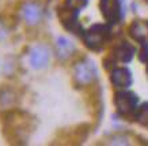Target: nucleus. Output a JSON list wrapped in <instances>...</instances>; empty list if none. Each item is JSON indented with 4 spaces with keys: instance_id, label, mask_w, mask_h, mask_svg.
I'll return each instance as SVG.
<instances>
[{
    "instance_id": "obj_4",
    "label": "nucleus",
    "mask_w": 148,
    "mask_h": 146,
    "mask_svg": "<svg viewBox=\"0 0 148 146\" xmlns=\"http://www.w3.org/2000/svg\"><path fill=\"white\" fill-rule=\"evenodd\" d=\"M113 102L117 115L126 120H133L136 111L139 108V97L136 93L128 89H118L114 93Z\"/></svg>"
},
{
    "instance_id": "obj_15",
    "label": "nucleus",
    "mask_w": 148,
    "mask_h": 146,
    "mask_svg": "<svg viewBox=\"0 0 148 146\" xmlns=\"http://www.w3.org/2000/svg\"><path fill=\"white\" fill-rule=\"evenodd\" d=\"M133 120L136 123H139L140 126L148 128V102H143L139 105Z\"/></svg>"
},
{
    "instance_id": "obj_20",
    "label": "nucleus",
    "mask_w": 148,
    "mask_h": 146,
    "mask_svg": "<svg viewBox=\"0 0 148 146\" xmlns=\"http://www.w3.org/2000/svg\"><path fill=\"white\" fill-rule=\"evenodd\" d=\"M64 3H65V4L72 6V3H73V0H64Z\"/></svg>"
},
{
    "instance_id": "obj_5",
    "label": "nucleus",
    "mask_w": 148,
    "mask_h": 146,
    "mask_svg": "<svg viewBox=\"0 0 148 146\" xmlns=\"http://www.w3.org/2000/svg\"><path fill=\"white\" fill-rule=\"evenodd\" d=\"M79 12H80V10L76 8L75 6H69L65 3L63 6H58L56 10L58 22L61 23V26L67 32L72 33L77 37H82L86 29H83L82 23L79 22Z\"/></svg>"
},
{
    "instance_id": "obj_9",
    "label": "nucleus",
    "mask_w": 148,
    "mask_h": 146,
    "mask_svg": "<svg viewBox=\"0 0 148 146\" xmlns=\"http://www.w3.org/2000/svg\"><path fill=\"white\" fill-rule=\"evenodd\" d=\"M21 96L18 90L11 85L1 83L0 85V112L19 108Z\"/></svg>"
},
{
    "instance_id": "obj_7",
    "label": "nucleus",
    "mask_w": 148,
    "mask_h": 146,
    "mask_svg": "<svg viewBox=\"0 0 148 146\" xmlns=\"http://www.w3.org/2000/svg\"><path fill=\"white\" fill-rule=\"evenodd\" d=\"M19 17L27 28H38L45 19V8L40 1L26 0L19 7Z\"/></svg>"
},
{
    "instance_id": "obj_13",
    "label": "nucleus",
    "mask_w": 148,
    "mask_h": 146,
    "mask_svg": "<svg viewBox=\"0 0 148 146\" xmlns=\"http://www.w3.org/2000/svg\"><path fill=\"white\" fill-rule=\"evenodd\" d=\"M128 34L133 41L144 44L148 40V21L135 19L128 26Z\"/></svg>"
},
{
    "instance_id": "obj_2",
    "label": "nucleus",
    "mask_w": 148,
    "mask_h": 146,
    "mask_svg": "<svg viewBox=\"0 0 148 146\" xmlns=\"http://www.w3.org/2000/svg\"><path fill=\"white\" fill-rule=\"evenodd\" d=\"M82 41L87 49L92 52H102L103 48L112 41L113 29L110 23H94L82 34Z\"/></svg>"
},
{
    "instance_id": "obj_12",
    "label": "nucleus",
    "mask_w": 148,
    "mask_h": 146,
    "mask_svg": "<svg viewBox=\"0 0 148 146\" xmlns=\"http://www.w3.org/2000/svg\"><path fill=\"white\" fill-rule=\"evenodd\" d=\"M76 53V45L65 36H58L54 41V55L60 62H67Z\"/></svg>"
},
{
    "instance_id": "obj_8",
    "label": "nucleus",
    "mask_w": 148,
    "mask_h": 146,
    "mask_svg": "<svg viewBox=\"0 0 148 146\" xmlns=\"http://www.w3.org/2000/svg\"><path fill=\"white\" fill-rule=\"evenodd\" d=\"M99 10L106 22L117 25L125 17V0H99Z\"/></svg>"
},
{
    "instance_id": "obj_19",
    "label": "nucleus",
    "mask_w": 148,
    "mask_h": 146,
    "mask_svg": "<svg viewBox=\"0 0 148 146\" xmlns=\"http://www.w3.org/2000/svg\"><path fill=\"white\" fill-rule=\"evenodd\" d=\"M87 4H88V0H73L72 3V6H75L79 10H83L84 7H87Z\"/></svg>"
},
{
    "instance_id": "obj_17",
    "label": "nucleus",
    "mask_w": 148,
    "mask_h": 146,
    "mask_svg": "<svg viewBox=\"0 0 148 146\" xmlns=\"http://www.w3.org/2000/svg\"><path fill=\"white\" fill-rule=\"evenodd\" d=\"M11 36V28L3 18H0V44L5 42Z\"/></svg>"
},
{
    "instance_id": "obj_6",
    "label": "nucleus",
    "mask_w": 148,
    "mask_h": 146,
    "mask_svg": "<svg viewBox=\"0 0 148 146\" xmlns=\"http://www.w3.org/2000/svg\"><path fill=\"white\" fill-rule=\"evenodd\" d=\"M26 57L30 69L34 71H42L49 67L50 60H52V49L46 44L36 42L27 48Z\"/></svg>"
},
{
    "instance_id": "obj_21",
    "label": "nucleus",
    "mask_w": 148,
    "mask_h": 146,
    "mask_svg": "<svg viewBox=\"0 0 148 146\" xmlns=\"http://www.w3.org/2000/svg\"><path fill=\"white\" fill-rule=\"evenodd\" d=\"M147 78H148V64H147Z\"/></svg>"
},
{
    "instance_id": "obj_16",
    "label": "nucleus",
    "mask_w": 148,
    "mask_h": 146,
    "mask_svg": "<svg viewBox=\"0 0 148 146\" xmlns=\"http://www.w3.org/2000/svg\"><path fill=\"white\" fill-rule=\"evenodd\" d=\"M129 141L130 139L128 135L122 134V132H114L113 135L106 138L102 143H105V145H129Z\"/></svg>"
},
{
    "instance_id": "obj_3",
    "label": "nucleus",
    "mask_w": 148,
    "mask_h": 146,
    "mask_svg": "<svg viewBox=\"0 0 148 146\" xmlns=\"http://www.w3.org/2000/svg\"><path fill=\"white\" fill-rule=\"evenodd\" d=\"M99 71L92 59L83 56L72 66V81L76 87H91L98 82Z\"/></svg>"
},
{
    "instance_id": "obj_18",
    "label": "nucleus",
    "mask_w": 148,
    "mask_h": 146,
    "mask_svg": "<svg viewBox=\"0 0 148 146\" xmlns=\"http://www.w3.org/2000/svg\"><path fill=\"white\" fill-rule=\"evenodd\" d=\"M139 60L145 66L148 64V40L144 44H141V49L139 52Z\"/></svg>"
},
{
    "instance_id": "obj_11",
    "label": "nucleus",
    "mask_w": 148,
    "mask_h": 146,
    "mask_svg": "<svg viewBox=\"0 0 148 146\" xmlns=\"http://www.w3.org/2000/svg\"><path fill=\"white\" fill-rule=\"evenodd\" d=\"M109 79L116 89H128L133 83V75L128 67H113L109 71Z\"/></svg>"
},
{
    "instance_id": "obj_14",
    "label": "nucleus",
    "mask_w": 148,
    "mask_h": 146,
    "mask_svg": "<svg viewBox=\"0 0 148 146\" xmlns=\"http://www.w3.org/2000/svg\"><path fill=\"white\" fill-rule=\"evenodd\" d=\"M19 70V60L16 56L8 55L3 60V75L5 78H14L16 77Z\"/></svg>"
},
{
    "instance_id": "obj_1",
    "label": "nucleus",
    "mask_w": 148,
    "mask_h": 146,
    "mask_svg": "<svg viewBox=\"0 0 148 146\" xmlns=\"http://www.w3.org/2000/svg\"><path fill=\"white\" fill-rule=\"evenodd\" d=\"M1 134L12 145H25L34 131V118L19 108L0 112Z\"/></svg>"
},
{
    "instance_id": "obj_10",
    "label": "nucleus",
    "mask_w": 148,
    "mask_h": 146,
    "mask_svg": "<svg viewBox=\"0 0 148 146\" xmlns=\"http://www.w3.org/2000/svg\"><path fill=\"white\" fill-rule=\"evenodd\" d=\"M110 55L114 57L117 63L128 64L135 57L136 46L133 44H130L129 41H126V40H121L113 46V49L110 51Z\"/></svg>"
},
{
    "instance_id": "obj_22",
    "label": "nucleus",
    "mask_w": 148,
    "mask_h": 146,
    "mask_svg": "<svg viewBox=\"0 0 148 146\" xmlns=\"http://www.w3.org/2000/svg\"><path fill=\"white\" fill-rule=\"evenodd\" d=\"M143 1H145V3H148V0H143Z\"/></svg>"
}]
</instances>
